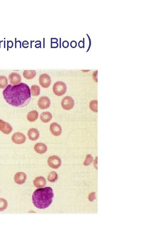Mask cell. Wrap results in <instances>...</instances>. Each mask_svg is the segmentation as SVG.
<instances>
[{"mask_svg": "<svg viewBox=\"0 0 159 238\" xmlns=\"http://www.w3.org/2000/svg\"><path fill=\"white\" fill-rule=\"evenodd\" d=\"M3 95L8 104L16 107H24L31 100L30 88L23 83L15 86L8 85L3 90Z\"/></svg>", "mask_w": 159, "mask_h": 238, "instance_id": "cell-1", "label": "cell"}, {"mask_svg": "<svg viewBox=\"0 0 159 238\" xmlns=\"http://www.w3.org/2000/svg\"><path fill=\"white\" fill-rule=\"evenodd\" d=\"M54 196L53 190L50 187L39 188L32 195V202L37 208L45 209L51 204Z\"/></svg>", "mask_w": 159, "mask_h": 238, "instance_id": "cell-2", "label": "cell"}, {"mask_svg": "<svg viewBox=\"0 0 159 238\" xmlns=\"http://www.w3.org/2000/svg\"><path fill=\"white\" fill-rule=\"evenodd\" d=\"M54 94L58 96H62L66 92L67 86L63 82H57L54 84L53 87Z\"/></svg>", "mask_w": 159, "mask_h": 238, "instance_id": "cell-3", "label": "cell"}, {"mask_svg": "<svg viewBox=\"0 0 159 238\" xmlns=\"http://www.w3.org/2000/svg\"><path fill=\"white\" fill-rule=\"evenodd\" d=\"M47 163L50 168L54 169H57L61 165V160L58 156L53 155L48 158Z\"/></svg>", "mask_w": 159, "mask_h": 238, "instance_id": "cell-4", "label": "cell"}, {"mask_svg": "<svg viewBox=\"0 0 159 238\" xmlns=\"http://www.w3.org/2000/svg\"><path fill=\"white\" fill-rule=\"evenodd\" d=\"M61 104L64 109L69 110L73 108L74 106V100L71 97L66 96L61 101Z\"/></svg>", "mask_w": 159, "mask_h": 238, "instance_id": "cell-5", "label": "cell"}, {"mask_svg": "<svg viewBox=\"0 0 159 238\" xmlns=\"http://www.w3.org/2000/svg\"><path fill=\"white\" fill-rule=\"evenodd\" d=\"M39 83L43 88H49L51 83L50 76L46 73L41 74L39 78Z\"/></svg>", "mask_w": 159, "mask_h": 238, "instance_id": "cell-6", "label": "cell"}, {"mask_svg": "<svg viewBox=\"0 0 159 238\" xmlns=\"http://www.w3.org/2000/svg\"><path fill=\"white\" fill-rule=\"evenodd\" d=\"M12 140L15 144H23L26 140V137L21 132H16L12 136Z\"/></svg>", "mask_w": 159, "mask_h": 238, "instance_id": "cell-7", "label": "cell"}, {"mask_svg": "<svg viewBox=\"0 0 159 238\" xmlns=\"http://www.w3.org/2000/svg\"><path fill=\"white\" fill-rule=\"evenodd\" d=\"M50 104V100L47 97H41L38 101V105L41 109H47L49 108Z\"/></svg>", "mask_w": 159, "mask_h": 238, "instance_id": "cell-8", "label": "cell"}, {"mask_svg": "<svg viewBox=\"0 0 159 238\" xmlns=\"http://www.w3.org/2000/svg\"><path fill=\"white\" fill-rule=\"evenodd\" d=\"M8 80L11 84L15 86L20 84L21 77L18 73H13L8 76Z\"/></svg>", "mask_w": 159, "mask_h": 238, "instance_id": "cell-9", "label": "cell"}, {"mask_svg": "<svg viewBox=\"0 0 159 238\" xmlns=\"http://www.w3.org/2000/svg\"><path fill=\"white\" fill-rule=\"evenodd\" d=\"M50 132L53 135L56 136L60 135L62 132V129L60 125L57 123H53L50 124Z\"/></svg>", "mask_w": 159, "mask_h": 238, "instance_id": "cell-10", "label": "cell"}, {"mask_svg": "<svg viewBox=\"0 0 159 238\" xmlns=\"http://www.w3.org/2000/svg\"><path fill=\"white\" fill-rule=\"evenodd\" d=\"M0 131L4 134H8L12 131L13 128L8 123L2 120L0 122Z\"/></svg>", "mask_w": 159, "mask_h": 238, "instance_id": "cell-11", "label": "cell"}, {"mask_svg": "<svg viewBox=\"0 0 159 238\" xmlns=\"http://www.w3.org/2000/svg\"><path fill=\"white\" fill-rule=\"evenodd\" d=\"M27 180L26 174L23 172H19L15 174L14 181L18 185H21L25 182Z\"/></svg>", "mask_w": 159, "mask_h": 238, "instance_id": "cell-12", "label": "cell"}, {"mask_svg": "<svg viewBox=\"0 0 159 238\" xmlns=\"http://www.w3.org/2000/svg\"><path fill=\"white\" fill-rule=\"evenodd\" d=\"M33 184L35 187L38 188H43L46 186V181L45 178L43 176H39L34 179Z\"/></svg>", "mask_w": 159, "mask_h": 238, "instance_id": "cell-13", "label": "cell"}, {"mask_svg": "<svg viewBox=\"0 0 159 238\" xmlns=\"http://www.w3.org/2000/svg\"><path fill=\"white\" fill-rule=\"evenodd\" d=\"M29 139L31 141H36L40 137V132L38 130L34 128L29 129L28 132Z\"/></svg>", "mask_w": 159, "mask_h": 238, "instance_id": "cell-14", "label": "cell"}, {"mask_svg": "<svg viewBox=\"0 0 159 238\" xmlns=\"http://www.w3.org/2000/svg\"><path fill=\"white\" fill-rule=\"evenodd\" d=\"M34 150L39 154L45 153L47 150V147L45 144L43 143H37L34 145Z\"/></svg>", "mask_w": 159, "mask_h": 238, "instance_id": "cell-15", "label": "cell"}, {"mask_svg": "<svg viewBox=\"0 0 159 238\" xmlns=\"http://www.w3.org/2000/svg\"><path fill=\"white\" fill-rule=\"evenodd\" d=\"M52 118V115L49 112H43L40 116V119L44 123H48Z\"/></svg>", "mask_w": 159, "mask_h": 238, "instance_id": "cell-16", "label": "cell"}, {"mask_svg": "<svg viewBox=\"0 0 159 238\" xmlns=\"http://www.w3.org/2000/svg\"><path fill=\"white\" fill-rule=\"evenodd\" d=\"M38 113L36 110L29 112L27 115V119L30 122H34L38 117Z\"/></svg>", "mask_w": 159, "mask_h": 238, "instance_id": "cell-17", "label": "cell"}, {"mask_svg": "<svg viewBox=\"0 0 159 238\" xmlns=\"http://www.w3.org/2000/svg\"><path fill=\"white\" fill-rule=\"evenodd\" d=\"M36 72L34 70H24V71L23 76L26 79H31L35 77Z\"/></svg>", "mask_w": 159, "mask_h": 238, "instance_id": "cell-18", "label": "cell"}, {"mask_svg": "<svg viewBox=\"0 0 159 238\" xmlns=\"http://www.w3.org/2000/svg\"><path fill=\"white\" fill-rule=\"evenodd\" d=\"M31 94L32 96H37L40 94V88L39 86L37 85H32L31 87Z\"/></svg>", "mask_w": 159, "mask_h": 238, "instance_id": "cell-19", "label": "cell"}, {"mask_svg": "<svg viewBox=\"0 0 159 238\" xmlns=\"http://www.w3.org/2000/svg\"><path fill=\"white\" fill-rule=\"evenodd\" d=\"M58 175L55 171H52L49 174L47 179L51 183H54L58 180Z\"/></svg>", "mask_w": 159, "mask_h": 238, "instance_id": "cell-20", "label": "cell"}, {"mask_svg": "<svg viewBox=\"0 0 159 238\" xmlns=\"http://www.w3.org/2000/svg\"><path fill=\"white\" fill-rule=\"evenodd\" d=\"M8 84V80L7 78L4 75L0 76V88L4 89L7 87Z\"/></svg>", "mask_w": 159, "mask_h": 238, "instance_id": "cell-21", "label": "cell"}, {"mask_svg": "<svg viewBox=\"0 0 159 238\" xmlns=\"http://www.w3.org/2000/svg\"><path fill=\"white\" fill-rule=\"evenodd\" d=\"M98 102L97 100H93L91 101L89 104V107L92 111L97 113L98 111Z\"/></svg>", "mask_w": 159, "mask_h": 238, "instance_id": "cell-22", "label": "cell"}, {"mask_svg": "<svg viewBox=\"0 0 159 238\" xmlns=\"http://www.w3.org/2000/svg\"><path fill=\"white\" fill-rule=\"evenodd\" d=\"M7 201L5 199L0 198V211H3L7 208Z\"/></svg>", "mask_w": 159, "mask_h": 238, "instance_id": "cell-23", "label": "cell"}, {"mask_svg": "<svg viewBox=\"0 0 159 238\" xmlns=\"http://www.w3.org/2000/svg\"><path fill=\"white\" fill-rule=\"evenodd\" d=\"M93 158L91 154H87L86 156V159L84 160V165L85 166H88L93 162Z\"/></svg>", "mask_w": 159, "mask_h": 238, "instance_id": "cell-24", "label": "cell"}, {"mask_svg": "<svg viewBox=\"0 0 159 238\" xmlns=\"http://www.w3.org/2000/svg\"><path fill=\"white\" fill-rule=\"evenodd\" d=\"M88 199L90 202H93L96 199V193L94 192L91 193L88 195Z\"/></svg>", "mask_w": 159, "mask_h": 238, "instance_id": "cell-25", "label": "cell"}, {"mask_svg": "<svg viewBox=\"0 0 159 238\" xmlns=\"http://www.w3.org/2000/svg\"><path fill=\"white\" fill-rule=\"evenodd\" d=\"M70 46L72 48H75L77 46V43L75 41H73L71 42V43H70Z\"/></svg>", "mask_w": 159, "mask_h": 238, "instance_id": "cell-26", "label": "cell"}, {"mask_svg": "<svg viewBox=\"0 0 159 238\" xmlns=\"http://www.w3.org/2000/svg\"><path fill=\"white\" fill-rule=\"evenodd\" d=\"M69 43H68V42L65 41H64L63 43V46L64 47H65V48H67L68 46H69Z\"/></svg>", "mask_w": 159, "mask_h": 238, "instance_id": "cell-27", "label": "cell"}, {"mask_svg": "<svg viewBox=\"0 0 159 238\" xmlns=\"http://www.w3.org/2000/svg\"><path fill=\"white\" fill-rule=\"evenodd\" d=\"M81 45H82V47L83 46V43L82 41H80L79 42V46H81Z\"/></svg>", "mask_w": 159, "mask_h": 238, "instance_id": "cell-28", "label": "cell"}, {"mask_svg": "<svg viewBox=\"0 0 159 238\" xmlns=\"http://www.w3.org/2000/svg\"><path fill=\"white\" fill-rule=\"evenodd\" d=\"M2 120V119H0V122H1V120Z\"/></svg>", "mask_w": 159, "mask_h": 238, "instance_id": "cell-29", "label": "cell"}]
</instances>
